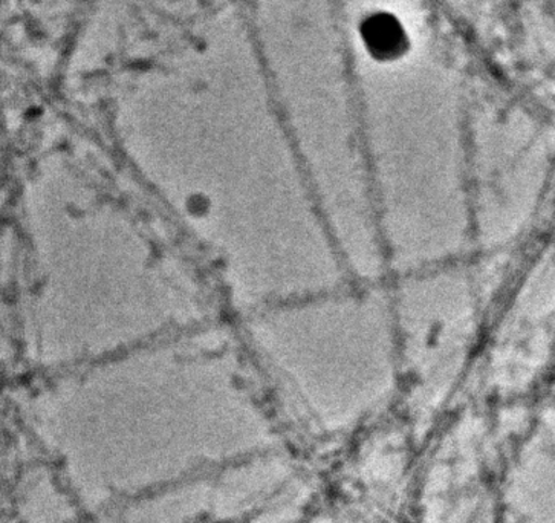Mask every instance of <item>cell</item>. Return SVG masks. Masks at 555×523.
I'll list each match as a JSON object with an SVG mask.
<instances>
[{"label": "cell", "instance_id": "1", "mask_svg": "<svg viewBox=\"0 0 555 523\" xmlns=\"http://www.w3.org/2000/svg\"><path fill=\"white\" fill-rule=\"evenodd\" d=\"M393 316L401 368L418 379L460 368L475 335L470 280L453 264L408 272Z\"/></svg>", "mask_w": 555, "mask_h": 523}, {"label": "cell", "instance_id": "2", "mask_svg": "<svg viewBox=\"0 0 555 523\" xmlns=\"http://www.w3.org/2000/svg\"><path fill=\"white\" fill-rule=\"evenodd\" d=\"M359 33L369 58L383 65L400 62L412 48L408 26L389 10H372L364 14Z\"/></svg>", "mask_w": 555, "mask_h": 523}]
</instances>
